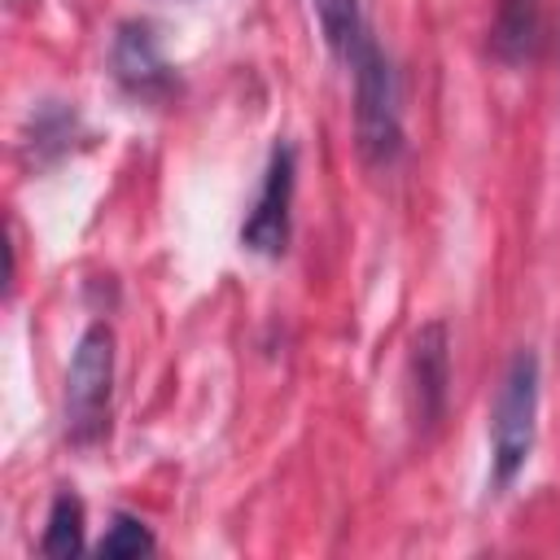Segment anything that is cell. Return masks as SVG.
Returning a JSON list of instances; mask_svg holds the SVG:
<instances>
[{
    "mask_svg": "<svg viewBox=\"0 0 560 560\" xmlns=\"http://www.w3.org/2000/svg\"><path fill=\"white\" fill-rule=\"evenodd\" d=\"M354 79V136H359V153L368 166H394L407 149V131H402V83L394 61L385 57V48L376 44V35L368 31L354 52L341 61Z\"/></svg>",
    "mask_w": 560,
    "mask_h": 560,
    "instance_id": "1",
    "label": "cell"
},
{
    "mask_svg": "<svg viewBox=\"0 0 560 560\" xmlns=\"http://www.w3.org/2000/svg\"><path fill=\"white\" fill-rule=\"evenodd\" d=\"M538 398H542V368L529 346H521L494 389L490 402V490L503 494L529 464L534 433H538Z\"/></svg>",
    "mask_w": 560,
    "mask_h": 560,
    "instance_id": "2",
    "label": "cell"
},
{
    "mask_svg": "<svg viewBox=\"0 0 560 560\" xmlns=\"http://www.w3.org/2000/svg\"><path fill=\"white\" fill-rule=\"evenodd\" d=\"M109 394H114V328L88 324L66 368V438L74 446H92L105 433Z\"/></svg>",
    "mask_w": 560,
    "mask_h": 560,
    "instance_id": "3",
    "label": "cell"
},
{
    "mask_svg": "<svg viewBox=\"0 0 560 560\" xmlns=\"http://www.w3.org/2000/svg\"><path fill=\"white\" fill-rule=\"evenodd\" d=\"M293 188H298V153L293 144L276 140L271 158L262 166V184L254 192V206L241 223V245L262 258H280L289 245V219H293Z\"/></svg>",
    "mask_w": 560,
    "mask_h": 560,
    "instance_id": "4",
    "label": "cell"
},
{
    "mask_svg": "<svg viewBox=\"0 0 560 560\" xmlns=\"http://www.w3.org/2000/svg\"><path fill=\"white\" fill-rule=\"evenodd\" d=\"M109 70H114L118 88L140 96V101H162L175 88V66L166 61V52L158 44V31L149 22H140V18H131V22H122L114 31Z\"/></svg>",
    "mask_w": 560,
    "mask_h": 560,
    "instance_id": "5",
    "label": "cell"
},
{
    "mask_svg": "<svg viewBox=\"0 0 560 560\" xmlns=\"http://www.w3.org/2000/svg\"><path fill=\"white\" fill-rule=\"evenodd\" d=\"M407 381H411V416H416V424L433 429L442 420L446 394H451V341H446V324L442 319H429L411 337Z\"/></svg>",
    "mask_w": 560,
    "mask_h": 560,
    "instance_id": "6",
    "label": "cell"
},
{
    "mask_svg": "<svg viewBox=\"0 0 560 560\" xmlns=\"http://www.w3.org/2000/svg\"><path fill=\"white\" fill-rule=\"evenodd\" d=\"M542 48V0H494L490 57L503 66H525Z\"/></svg>",
    "mask_w": 560,
    "mask_h": 560,
    "instance_id": "7",
    "label": "cell"
},
{
    "mask_svg": "<svg viewBox=\"0 0 560 560\" xmlns=\"http://www.w3.org/2000/svg\"><path fill=\"white\" fill-rule=\"evenodd\" d=\"M74 131H79V114L70 105H61V101H44L26 118V144L35 149V162H48V158L66 153Z\"/></svg>",
    "mask_w": 560,
    "mask_h": 560,
    "instance_id": "8",
    "label": "cell"
},
{
    "mask_svg": "<svg viewBox=\"0 0 560 560\" xmlns=\"http://www.w3.org/2000/svg\"><path fill=\"white\" fill-rule=\"evenodd\" d=\"M311 13H315L319 35H324V44H328V52L337 61H346L354 52V44L368 35L363 4L359 0H311Z\"/></svg>",
    "mask_w": 560,
    "mask_h": 560,
    "instance_id": "9",
    "label": "cell"
},
{
    "mask_svg": "<svg viewBox=\"0 0 560 560\" xmlns=\"http://www.w3.org/2000/svg\"><path fill=\"white\" fill-rule=\"evenodd\" d=\"M39 551L44 556H74L83 551V499L61 490L48 508V525H44V538H39Z\"/></svg>",
    "mask_w": 560,
    "mask_h": 560,
    "instance_id": "10",
    "label": "cell"
},
{
    "mask_svg": "<svg viewBox=\"0 0 560 560\" xmlns=\"http://www.w3.org/2000/svg\"><path fill=\"white\" fill-rule=\"evenodd\" d=\"M158 542H153V534H149V525L140 521V516H131V512H114V521H109V529H105V538L96 542V551L101 556H114V560H131V556H149Z\"/></svg>",
    "mask_w": 560,
    "mask_h": 560,
    "instance_id": "11",
    "label": "cell"
}]
</instances>
